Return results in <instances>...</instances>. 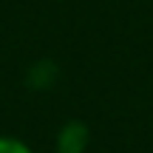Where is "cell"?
I'll use <instances>...</instances> for the list:
<instances>
[{"mask_svg":"<svg viewBox=\"0 0 153 153\" xmlns=\"http://www.w3.org/2000/svg\"><path fill=\"white\" fill-rule=\"evenodd\" d=\"M82 148H85V128L82 125L65 128L62 136H60V150L62 153H79Z\"/></svg>","mask_w":153,"mask_h":153,"instance_id":"obj_1","label":"cell"},{"mask_svg":"<svg viewBox=\"0 0 153 153\" xmlns=\"http://www.w3.org/2000/svg\"><path fill=\"white\" fill-rule=\"evenodd\" d=\"M0 153H28V148L14 139H0Z\"/></svg>","mask_w":153,"mask_h":153,"instance_id":"obj_2","label":"cell"}]
</instances>
